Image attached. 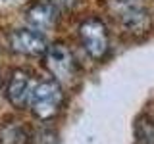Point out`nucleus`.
<instances>
[{
	"label": "nucleus",
	"instance_id": "1",
	"mask_svg": "<svg viewBox=\"0 0 154 144\" xmlns=\"http://www.w3.org/2000/svg\"><path fill=\"white\" fill-rule=\"evenodd\" d=\"M62 102H64V90L56 81H41L31 88L29 94V108L31 112L42 121H48L60 112Z\"/></svg>",
	"mask_w": 154,
	"mask_h": 144
},
{
	"label": "nucleus",
	"instance_id": "2",
	"mask_svg": "<svg viewBox=\"0 0 154 144\" xmlns=\"http://www.w3.org/2000/svg\"><path fill=\"white\" fill-rule=\"evenodd\" d=\"M45 67L58 83H71L77 73L75 58L64 42H56V44H50L46 48Z\"/></svg>",
	"mask_w": 154,
	"mask_h": 144
},
{
	"label": "nucleus",
	"instance_id": "3",
	"mask_svg": "<svg viewBox=\"0 0 154 144\" xmlns=\"http://www.w3.org/2000/svg\"><path fill=\"white\" fill-rule=\"evenodd\" d=\"M79 38L83 44L85 52L94 60H102L108 54L110 40L108 33H106V25L96 17H89L81 23L79 27Z\"/></svg>",
	"mask_w": 154,
	"mask_h": 144
},
{
	"label": "nucleus",
	"instance_id": "4",
	"mask_svg": "<svg viewBox=\"0 0 154 144\" xmlns=\"http://www.w3.org/2000/svg\"><path fill=\"white\" fill-rule=\"evenodd\" d=\"M110 12L131 31H143L148 25V10L144 0H110Z\"/></svg>",
	"mask_w": 154,
	"mask_h": 144
},
{
	"label": "nucleus",
	"instance_id": "5",
	"mask_svg": "<svg viewBox=\"0 0 154 144\" xmlns=\"http://www.w3.org/2000/svg\"><path fill=\"white\" fill-rule=\"evenodd\" d=\"M8 44L14 52L23 54V56H41L48 48L46 37L41 31H35V29H16V31H10Z\"/></svg>",
	"mask_w": 154,
	"mask_h": 144
},
{
	"label": "nucleus",
	"instance_id": "6",
	"mask_svg": "<svg viewBox=\"0 0 154 144\" xmlns=\"http://www.w3.org/2000/svg\"><path fill=\"white\" fill-rule=\"evenodd\" d=\"M23 19L29 29L35 31H50L58 23V8L50 0H35L23 10Z\"/></svg>",
	"mask_w": 154,
	"mask_h": 144
},
{
	"label": "nucleus",
	"instance_id": "7",
	"mask_svg": "<svg viewBox=\"0 0 154 144\" xmlns=\"http://www.w3.org/2000/svg\"><path fill=\"white\" fill-rule=\"evenodd\" d=\"M31 75L25 69H14L6 86V98L16 108H23L31 94Z\"/></svg>",
	"mask_w": 154,
	"mask_h": 144
},
{
	"label": "nucleus",
	"instance_id": "8",
	"mask_svg": "<svg viewBox=\"0 0 154 144\" xmlns=\"http://www.w3.org/2000/svg\"><path fill=\"white\" fill-rule=\"evenodd\" d=\"M0 144H29V134L17 123L4 125L0 129Z\"/></svg>",
	"mask_w": 154,
	"mask_h": 144
},
{
	"label": "nucleus",
	"instance_id": "9",
	"mask_svg": "<svg viewBox=\"0 0 154 144\" xmlns=\"http://www.w3.org/2000/svg\"><path fill=\"white\" fill-rule=\"evenodd\" d=\"M137 144H154V121L148 117H141L135 127Z\"/></svg>",
	"mask_w": 154,
	"mask_h": 144
},
{
	"label": "nucleus",
	"instance_id": "10",
	"mask_svg": "<svg viewBox=\"0 0 154 144\" xmlns=\"http://www.w3.org/2000/svg\"><path fill=\"white\" fill-rule=\"evenodd\" d=\"M56 8H73L77 4V0H50Z\"/></svg>",
	"mask_w": 154,
	"mask_h": 144
},
{
	"label": "nucleus",
	"instance_id": "11",
	"mask_svg": "<svg viewBox=\"0 0 154 144\" xmlns=\"http://www.w3.org/2000/svg\"><path fill=\"white\" fill-rule=\"evenodd\" d=\"M0 86H2V69H0Z\"/></svg>",
	"mask_w": 154,
	"mask_h": 144
},
{
	"label": "nucleus",
	"instance_id": "12",
	"mask_svg": "<svg viewBox=\"0 0 154 144\" xmlns=\"http://www.w3.org/2000/svg\"><path fill=\"white\" fill-rule=\"evenodd\" d=\"M6 2H10V0H6Z\"/></svg>",
	"mask_w": 154,
	"mask_h": 144
}]
</instances>
